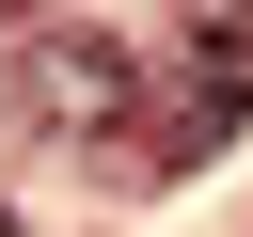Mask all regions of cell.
Returning <instances> with one entry per match:
<instances>
[{"label":"cell","mask_w":253,"mask_h":237,"mask_svg":"<svg viewBox=\"0 0 253 237\" xmlns=\"http://www.w3.org/2000/svg\"><path fill=\"white\" fill-rule=\"evenodd\" d=\"M32 111H47V126H126V111H142V63H126L111 32H47V47H32Z\"/></svg>","instance_id":"1"}]
</instances>
